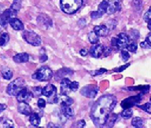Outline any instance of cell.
Here are the masks:
<instances>
[{"label":"cell","instance_id":"cell-1","mask_svg":"<svg viewBox=\"0 0 151 128\" xmlns=\"http://www.w3.org/2000/svg\"><path fill=\"white\" fill-rule=\"evenodd\" d=\"M117 100L113 94L101 96L93 104L91 110V119L96 127H103L109 116L115 108Z\"/></svg>","mask_w":151,"mask_h":128},{"label":"cell","instance_id":"cell-2","mask_svg":"<svg viewBox=\"0 0 151 128\" xmlns=\"http://www.w3.org/2000/svg\"><path fill=\"white\" fill-rule=\"evenodd\" d=\"M83 0H60L61 10L67 14H73L80 9Z\"/></svg>","mask_w":151,"mask_h":128},{"label":"cell","instance_id":"cell-3","mask_svg":"<svg viewBox=\"0 0 151 128\" xmlns=\"http://www.w3.org/2000/svg\"><path fill=\"white\" fill-rule=\"evenodd\" d=\"M57 87L53 84H47L42 89V94L47 98V102L50 104H56L58 102Z\"/></svg>","mask_w":151,"mask_h":128},{"label":"cell","instance_id":"cell-4","mask_svg":"<svg viewBox=\"0 0 151 128\" xmlns=\"http://www.w3.org/2000/svg\"><path fill=\"white\" fill-rule=\"evenodd\" d=\"M25 81L22 78H17L9 83L6 88V93L10 96H17L23 88L25 87Z\"/></svg>","mask_w":151,"mask_h":128},{"label":"cell","instance_id":"cell-5","mask_svg":"<svg viewBox=\"0 0 151 128\" xmlns=\"http://www.w3.org/2000/svg\"><path fill=\"white\" fill-rule=\"evenodd\" d=\"M79 88V83L76 81H72L68 78H62L61 81V94L68 95L69 93L75 92Z\"/></svg>","mask_w":151,"mask_h":128},{"label":"cell","instance_id":"cell-6","mask_svg":"<svg viewBox=\"0 0 151 128\" xmlns=\"http://www.w3.org/2000/svg\"><path fill=\"white\" fill-rule=\"evenodd\" d=\"M32 77L40 82H46L51 79L53 77V72L49 67L42 66L33 75Z\"/></svg>","mask_w":151,"mask_h":128},{"label":"cell","instance_id":"cell-7","mask_svg":"<svg viewBox=\"0 0 151 128\" xmlns=\"http://www.w3.org/2000/svg\"><path fill=\"white\" fill-rule=\"evenodd\" d=\"M22 37L28 44L32 46H38L41 44V38L35 31L31 30H24L22 32Z\"/></svg>","mask_w":151,"mask_h":128},{"label":"cell","instance_id":"cell-8","mask_svg":"<svg viewBox=\"0 0 151 128\" xmlns=\"http://www.w3.org/2000/svg\"><path fill=\"white\" fill-rule=\"evenodd\" d=\"M17 15V11L13 10V9H8L5 10L2 14L0 15V30L2 28H5L7 24L9 23V21L11 18L16 17Z\"/></svg>","mask_w":151,"mask_h":128},{"label":"cell","instance_id":"cell-9","mask_svg":"<svg viewBox=\"0 0 151 128\" xmlns=\"http://www.w3.org/2000/svg\"><path fill=\"white\" fill-rule=\"evenodd\" d=\"M142 101V94H139L138 95L133 96V97H129L124 99L121 102V107L123 109H129L132 108L134 105H136L137 104H139V102Z\"/></svg>","mask_w":151,"mask_h":128},{"label":"cell","instance_id":"cell-10","mask_svg":"<svg viewBox=\"0 0 151 128\" xmlns=\"http://www.w3.org/2000/svg\"><path fill=\"white\" fill-rule=\"evenodd\" d=\"M99 92V87L96 85L85 86L80 90V94L86 97L94 98Z\"/></svg>","mask_w":151,"mask_h":128},{"label":"cell","instance_id":"cell-11","mask_svg":"<svg viewBox=\"0 0 151 128\" xmlns=\"http://www.w3.org/2000/svg\"><path fill=\"white\" fill-rule=\"evenodd\" d=\"M17 100L19 102H25V103H28L32 99V97H34L32 92L28 90V89L26 87L23 88L22 90L18 93V94L17 95Z\"/></svg>","mask_w":151,"mask_h":128},{"label":"cell","instance_id":"cell-12","mask_svg":"<svg viewBox=\"0 0 151 128\" xmlns=\"http://www.w3.org/2000/svg\"><path fill=\"white\" fill-rule=\"evenodd\" d=\"M116 38V48L125 49L130 43V38L127 34L124 32L118 34L117 37Z\"/></svg>","mask_w":151,"mask_h":128},{"label":"cell","instance_id":"cell-13","mask_svg":"<svg viewBox=\"0 0 151 128\" xmlns=\"http://www.w3.org/2000/svg\"><path fill=\"white\" fill-rule=\"evenodd\" d=\"M104 50H105V46L102 44H97L96 43L91 47L89 53L93 57L99 58L101 55L103 54Z\"/></svg>","mask_w":151,"mask_h":128},{"label":"cell","instance_id":"cell-14","mask_svg":"<svg viewBox=\"0 0 151 128\" xmlns=\"http://www.w3.org/2000/svg\"><path fill=\"white\" fill-rule=\"evenodd\" d=\"M120 10V0H109L108 7L106 9V14H113Z\"/></svg>","mask_w":151,"mask_h":128},{"label":"cell","instance_id":"cell-15","mask_svg":"<svg viewBox=\"0 0 151 128\" xmlns=\"http://www.w3.org/2000/svg\"><path fill=\"white\" fill-rule=\"evenodd\" d=\"M37 22L39 23L40 26H42V28L47 29H49L50 27L52 26V21L50 18L48 17L47 15H40L37 18Z\"/></svg>","mask_w":151,"mask_h":128},{"label":"cell","instance_id":"cell-16","mask_svg":"<svg viewBox=\"0 0 151 128\" xmlns=\"http://www.w3.org/2000/svg\"><path fill=\"white\" fill-rule=\"evenodd\" d=\"M17 110L20 113L25 115V116H29L32 112V109L30 107V105L25 102H20V104L17 107Z\"/></svg>","mask_w":151,"mask_h":128},{"label":"cell","instance_id":"cell-17","mask_svg":"<svg viewBox=\"0 0 151 128\" xmlns=\"http://www.w3.org/2000/svg\"><path fill=\"white\" fill-rule=\"evenodd\" d=\"M9 23L10 24V26L16 31H21L24 29V26L23 23L21 21V20L17 19L16 17L11 18L9 21Z\"/></svg>","mask_w":151,"mask_h":128},{"label":"cell","instance_id":"cell-18","mask_svg":"<svg viewBox=\"0 0 151 128\" xmlns=\"http://www.w3.org/2000/svg\"><path fill=\"white\" fill-rule=\"evenodd\" d=\"M94 31L99 37H104L108 35L109 29L106 25H98L94 28Z\"/></svg>","mask_w":151,"mask_h":128},{"label":"cell","instance_id":"cell-19","mask_svg":"<svg viewBox=\"0 0 151 128\" xmlns=\"http://www.w3.org/2000/svg\"><path fill=\"white\" fill-rule=\"evenodd\" d=\"M61 112H62V115L66 119H72L74 116L73 109L68 105H61Z\"/></svg>","mask_w":151,"mask_h":128},{"label":"cell","instance_id":"cell-20","mask_svg":"<svg viewBox=\"0 0 151 128\" xmlns=\"http://www.w3.org/2000/svg\"><path fill=\"white\" fill-rule=\"evenodd\" d=\"M13 59L16 63H25V62L28 61L29 55L26 53H21V54H17L14 56Z\"/></svg>","mask_w":151,"mask_h":128},{"label":"cell","instance_id":"cell-21","mask_svg":"<svg viewBox=\"0 0 151 128\" xmlns=\"http://www.w3.org/2000/svg\"><path fill=\"white\" fill-rule=\"evenodd\" d=\"M30 117H29V121L32 125L35 126V127H38V126L40 124V122H41V118L40 116H39V114L35 113V112H32V113L29 115Z\"/></svg>","mask_w":151,"mask_h":128},{"label":"cell","instance_id":"cell-22","mask_svg":"<svg viewBox=\"0 0 151 128\" xmlns=\"http://www.w3.org/2000/svg\"><path fill=\"white\" fill-rule=\"evenodd\" d=\"M1 73H2V77L6 79V80H9V79H11L14 74H13V71L11 69L8 68V67H3L1 70Z\"/></svg>","mask_w":151,"mask_h":128},{"label":"cell","instance_id":"cell-23","mask_svg":"<svg viewBox=\"0 0 151 128\" xmlns=\"http://www.w3.org/2000/svg\"><path fill=\"white\" fill-rule=\"evenodd\" d=\"M0 127H14V122L9 119L2 118L0 119Z\"/></svg>","mask_w":151,"mask_h":128},{"label":"cell","instance_id":"cell-24","mask_svg":"<svg viewBox=\"0 0 151 128\" xmlns=\"http://www.w3.org/2000/svg\"><path fill=\"white\" fill-rule=\"evenodd\" d=\"M62 95L61 97V105H68V106H71L72 104H73L74 101L73 100V98L68 97V95Z\"/></svg>","mask_w":151,"mask_h":128},{"label":"cell","instance_id":"cell-25","mask_svg":"<svg viewBox=\"0 0 151 128\" xmlns=\"http://www.w3.org/2000/svg\"><path fill=\"white\" fill-rule=\"evenodd\" d=\"M88 39L91 44H96L99 42V36L94 31H91L88 34Z\"/></svg>","mask_w":151,"mask_h":128},{"label":"cell","instance_id":"cell-26","mask_svg":"<svg viewBox=\"0 0 151 128\" xmlns=\"http://www.w3.org/2000/svg\"><path fill=\"white\" fill-rule=\"evenodd\" d=\"M9 40V34L6 32H3L0 36V46H4L8 43Z\"/></svg>","mask_w":151,"mask_h":128},{"label":"cell","instance_id":"cell-27","mask_svg":"<svg viewBox=\"0 0 151 128\" xmlns=\"http://www.w3.org/2000/svg\"><path fill=\"white\" fill-rule=\"evenodd\" d=\"M108 7V1L106 0H103L100 4L99 5V7H98V11L104 14L106 13V9Z\"/></svg>","mask_w":151,"mask_h":128},{"label":"cell","instance_id":"cell-28","mask_svg":"<svg viewBox=\"0 0 151 128\" xmlns=\"http://www.w3.org/2000/svg\"><path fill=\"white\" fill-rule=\"evenodd\" d=\"M132 124L134 127H142L143 126V120L140 117H134L132 119Z\"/></svg>","mask_w":151,"mask_h":128},{"label":"cell","instance_id":"cell-29","mask_svg":"<svg viewBox=\"0 0 151 128\" xmlns=\"http://www.w3.org/2000/svg\"><path fill=\"white\" fill-rule=\"evenodd\" d=\"M117 119V115L114 113H111L109 116L108 119L106 121V123H108V127H112L114 125V123H116V121Z\"/></svg>","mask_w":151,"mask_h":128},{"label":"cell","instance_id":"cell-30","mask_svg":"<svg viewBox=\"0 0 151 128\" xmlns=\"http://www.w3.org/2000/svg\"><path fill=\"white\" fill-rule=\"evenodd\" d=\"M133 115V111H132V109H131V108L129 109H125L124 111L122 112V113H121V116L124 119H130Z\"/></svg>","mask_w":151,"mask_h":128},{"label":"cell","instance_id":"cell-31","mask_svg":"<svg viewBox=\"0 0 151 128\" xmlns=\"http://www.w3.org/2000/svg\"><path fill=\"white\" fill-rule=\"evenodd\" d=\"M137 106L139 107V108H140V109H142L143 111L146 112L147 113L149 114L151 113V105L150 102H147V103L142 104V105H139V104H138Z\"/></svg>","mask_w":151,"mask_h":128},{"label":"cell","instance_id":"cell-32","mask_svg":"<svg viewBox=\"0 0 151 128\" xmlns=\"http://www.w3.org/2000/svg\"><path fill=\"white\" fill-rule=\"evenodd\" d=\"M116 24H117V21H116V20L112 19L107 21L106 27H107L109 29H110V30H113V29H115Z\"/></svg>","mask_w":151,"mask_h":128},{"label":"cell","instance_id":"cell-33","mask_svg":"<svg viewBox=\"0 0 151 128\" xmlns=\"http://www.w3.org/2000/svg\"><path fill=\"white\" fill-rule=\"evenodd\" d=\"M126 48H127V50H128V51H130V52L134 53V52H136L137 48H138V46H137L136 43H130L127 46V47H126Z\"/></svg>","mask_w":151,"mask_h":128},{"label":"cell","instance_id":"cell-34","mask_svg":"<svg viewBox=\"0 0 151 128\" xmlns=\"http://www.w3.org/2000/svg\"><path fill=\"white\" fill-rule=\"evenodd\" d=\"M121 57L124 61H126L130 58V54L126 49H121Z\"/></svg>","mask_w":151,"mask_h":128},{"label":"cell","instance_id":"cell-35","mask_svg":"<svg viewBox=\"0 0 151 128\" xmlns=\"http://www.w3.org/2000/svg\"><path fill=\"white\" fill-rule=\"evenodd\" d=\"M133 6L138 11H141L142 10V1L141 0H134L133 1Z\"/></svg>","mask_w":151,"mask_h":128},{"label":"cell","instance_id":"cell-36","mask_svg":"<svg viewBox=\"0 0 151 128\" xmlns=\"http://www.w3.org/2000/svg\"><path fill=\"white\" fill-rule=\"evenodd\" d=\"M10 8L13 9V10H16V11H18L20 10V8H21V2H20V0H14V3L12 4Z\"/></svg>","mask_w":151,"mask_h":128},{"label":"cell","instance_id":"cell-37","mask_svg":"<svg viewBox=\"0 0 151 128\" xmlns=\"http://www.w3.org/2000/svg\"><path fill=\"white\" fill-rule=\"evenodd\" d=\"M102 15H103L102 14H101L99 11L97 10V11H93V12H91V19L96 20L102 17Z\"/></svg>","mask_w":151,"mask_h":128},{"label":"cell","instance_id":"cell-38","mask_svg":"<svg viewBox=\"0 0 151 128\" xmlns=\"http://www.w3.org/2000/svg\"><path fill=\"white\" fill-rule=\"evenodd\" d=\"M107 72L106 69H99V70H97V71H91L90 72V74L91 75V76H99V75H101V74H103L104 72Z\"/></svg>","mask_w":151,"mask_h":128},{"label":"cell","instance_id":"cell-39","mask_svg":"<svg viewBox=\"0 0 151 128\" xmlns=\"http://www.w3.org/2000/svg\"><path fill=\"white\" fill-rule=\"evenodd\" d=\"M151 9L150 8L148 10H147V12L145 13V14H144V17H143V19L144 21L146 22H149L150 21V18H151Z\"/></svg>","mask_w":151,"mask_h":128},{"label":"cell","instance_id":"cell-40","mask_svg":"<svg viewBox=\"0 0 151 128\" xmlns=\"http://www.w3.org/2000/svg\"><path fill=\"white\" fill-rule=\"evenodd\" d=\"M131 35H132V38L134 40H136L139 38V32L136 29H133L132 31H131Z\"/></svg>","mask_w":151,"mask_h":128},{"label":"cell","instance_id":"cell-41","mask_svg":"<svg viewBox=\"0 0 151 128\" xmlns=\"http://www.w3.org/2000/svg\"><path fill=\"white\" fill-rule=\"evenodd\" d=\"M85 125H86V122H85L83 119H80V120L77 121L75 125H73V127H79V128H82L84 127Z\"/></svg>","mask_w":151,"mask_h":128},{"label":"cell","instance_id":"cell-42","mask_svg":"<svg viewBox=\"0 0 151 128\" xmlns=\"http://www.w3.org/2000/svg\"><path fill=\"white\" fill-rule=\"evenodd\" d=\"M77 24L80 29H83V28L86 26V24H87V21H86V20H85L84 18H81V19H80L78 21Z\"/></svg>","mask_w":151,"mask_h":128},{"label":"cell","instance_id":"cell-43","mask_svg":"<svg viewBox=\"0 0 151 128\" xmlns=\"http://www.w3.org/2000/svg\"><path fill=\"white\" fill-rule=\"evenodd\" d=\"M37 104L38 107L40 108V109L45 108V106H46V101L44 99H42V98H40V99L38 100Z\"/></svg>","mask_w":151,"mask_h":128},{"label":"cell","instance_id":"cell-44","mask_svg":"<svg viewBox=\"0 0 151 128\" xmlns=\"http://www.w3.org/2000/svg\"><path fill=\"white\" fill-rule=\"evenodd\" d=\"M140 46H141L142 48H143V49H150L151 44H150V43H147V42L145 40L140 43Z\"/></svg>","mask_w":151,"mask_h":128},{"label":"cell","instance_id":"cell-45","mask_svg":"<svg viewBox=\"0 0 151 128\" xmlns=\"http://www.w3.org/2000/svg\"><path fill=\"white\" fill-rule=\"evenodd\" d=\"M32 94H33V95H34V94H35V95H36V96H38V95L42 94V88L34 87V88H33Z\"/></svg>","mask_w":151,"mask_h":128},{"label":"cell","instance_id":"cell-46","mask_svg":"<svg viewBox=\"0 0 151 128\" xmlns=\"http://www.w3.org/2000/svg\"><path fill=\"white\" fill-rule=\"evenodd\" d=\"M47 55L46 54H41L40 56V61L41 63H43V62L47 61Z\"/></svg>","mask_w":151,"mask_h":128},{"label":"cell","instance_id":"cell-47","mask_svg":"<svg viewBox=\"0 0 151 128\" xmlns=\"http://www.w3.org/2000/svg\"><path fill=\"white\" fill-rule=\"evenodd\" d=\"M111 52H112V50H111L110 48L105 47V50H104L103 52V54H105L104 56H105V57H107V56H109V55L110 54Z\"/></svg>","mask_w":151,"mask_h":128},{"label":"cell","instance_id":"cell-48","mask_svg":"<svg viewBox=\"0 0 151 128\" xmlns=\"http://www.w3.org/2000/svg\"><path fill=\"white\" fill-rule=\"evenodd\" d=\"M130 65V64H126V65H123L122 67H121V68H120V69H115V70H114V71L115 72H122L123 70H124V69H127V66H129Z\"/></svg>","mask_w":151,"mask_h":128},{"label":"cell","instance_id":"cell-49","mask_svg":"<svg viewBox=\"0 0 151 128\" xmlns=\"http://www.w3.org/2000/svg\"><path fill=\"white\" fill-rule=\"evenodd\" d=\"M80 54L82 55V56L85 57V56H87V50H86V49H82V50H80Z\"/></svg>","mask_w":151,"mask_h":128},{"label":"cell","instance_id":"cell-50","mask_svg":"<svg viewBox=\"0 0 151 128\" xmlns=\"http://www.w3.org/2000/svg\"><path fill=\"white\" fill-rule=\"evenodd\" d=\"M6 109V105L5 104H0V113L3 112L5 109Z\"/></svg>","mask_w":151,"mask_h":128},{"label":"cell","instance_id":"cell-51","mask_svg":"<svg viewBox=\"0 0 151 128\" xmlns=\"http://www.w3.org/2000/svg\"><path fill=\"white\" fill-rule=\"evenodd\" d=\"M47 127H59V126L54 125L52 123H50L49 124L47 125Z\"/></svg>","mask_w":151,"mask_h":128},{"label":"cell","instance_id":"cell-52","mask_svg":"<svg viewBox=\"0 0 151 128\" xmlns=\"http://www.w3.org/2000/svg\"><path fill=\"white\" fill-rule=\"evenodd\" d=\"M146 42H147V43H150V44H151V42H150V34H149L148 36L146 37Z\"/></svg>","mask_w":151,"mask_h":128},{"label":"cell","instance_id":"cell-53","mask_svg":"<svg viewBox=\"0 0 151 128\" xmlns=\"http://www.w3.org/2000/svg\"><path fill=\"white\" fill-rule=\"evenodd\" d=\"M147 23H148V29L149 30H151L150 29V21L149 22H147Z\"/></svg>","mask_w":151,"mask_h":128}]
</instances>
